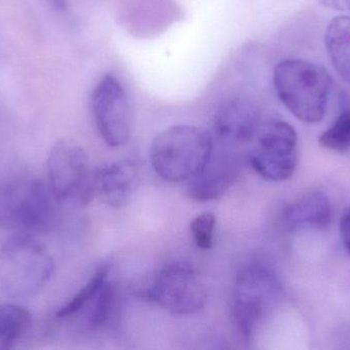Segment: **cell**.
Returning <instances> with one entry per match:
<instances>
[{
  "label": "cell",
  "instance_id": "1",
  "mask_svg": "<svg viewBox=\"0 0 350 350\" xmlns=\"http://www.w3.org/2000/svg\"><path fill=\"white\" fill-rule=\"evenodd\" d=\"M273 86L282 104L302 123L322 121L332 94L333 78L320 64L286 59L273 70Z\"/></svg>",
  "mask_w": 350,
  "mask_h": 350
},
{
  "label": "cell",
  "instance_id": "2",
  "mask_svg": "<svg viewBox=\"0 0 350 350\" xmlns=\"http://www.w3.org/2000/svg\"><path fill=\"white\" fill-rule=\"evenodd\" d=\"M213 151L207 131L196 125H178L156 136L150 158L155 172L168 182L189 180L205 166Z\"/></svg>",
  "mask_w": 350,
  "mask_h": 350
},
{
  "label": "cell",
  "instance_id": "3",
  "mask_svg": "<svg viewBox=\"0 0 350 350\" xmlns=\"http://www.w3.org/2000/svg\"><path fill=\"white\" fill-rule=\"evenodd\" d=\"M53 271L55 262L47 249L27 234L10 238L0 248V291L10 297L38 293Z\"/></svg>",
  "mask_w": 350,
  "mask_h": 350
},
{
  "label": "cell",
  "instance_id": "4",
  "mask_svg": "<svg viewBox=\"0 0 350 350\" xmlns=\"http://www.w3.org/2000/svg\"><path fill=\"white\" fill-rule=\"evenodd\" d=\"M55 199L49 186L36 180H0V227L47 232L57 221Z\"/></svg>",
  "mask_w": 350,
  "mask_h": 350
},
{
  "label": "cell",
  "instance_id": "5",
  "mask_svg": "<svg viewBox=\"0 0 350 350\" xmlns=\"http://www.w3.org/2000/svg\"><path fill=\"white\" fill-rule=\"evenodd\" d=\"M143 294L177 316L200 312L208 300L207 288L199 271L187 262L172 263L162 269Z\"/></svg>",
  "mask_w": 350,
  "mask_h": 350
},
{
  "label": "cell",
  "instance_id": "6",
  "mask_svg": "<svg viewBox=\"0 0 350 350\" xmlns=\"http://www.w3.org/2000/svg\"><path fill=\"white\" fill-rule=\"evenodd\" d=\"M251 164L265 180L281 182L291 178L298 162V137L295 129L283 121L261 123Z\"/></svg>",
  "mask_w": 350,
  "mask_h": 350
},
{
  "label": "cell",
  "instance_id": "7",
  "mask_svg": "<svg viewBox=\"0 0 350 350\" xmlns=\"http://www.w3.org/2000/svg\"><path fill=\"white\" fill-rule=\"evenodd\" d=\"M90 109L98 133L111 147L129 141L133 109L122 82L112 73L105 74L92 90Z\"/></svg>",
  "mask_w": 350,
  "mask_h": 350
},
{
  "label": "cell",
  "instance_id": "8",
  "mask_svg": "<svg viewBox=\"0 0 350 350\" xmlns=\"http://www.w3.org/2000/svg\"><path fill=\"white\" fill-rule=\"evenodd\" d=\"M277 290V279L269 267L250 264L241 269L234 283L232 312L243 338L254 334Z\"/></svg>",
  "mask_w": 350,
  "mask_h": 350
},
{
  "label": "cell",
  "instance_id": "9",
  "mask_svg": "<svg viewBox=\"0 0 350 350\" xmlns=\"http://www.w3.org/2000/svg\"><path fill=\"white\" fill-rule=\"evenodd\" d=\"M49 188L57 201L79 197L81 201L92 199L90 162L85 150L71 141L57 142L47 158Z\"/></svg>",
  "mask_w": 350,
  "mask_h": 350
},
{
  "label": "cell",
  "instance_id": "10",
  "mask_svg": "<svg viewBox=\"0 0 350 350\" xmlns=\"http://www.w3.org/2000/svg\"><path fill=\"white\" fill-rule=\"evenodd\" d=\"M261 123L258 107L247 99L238 98L218 110L214 129L224 143L246 144L255 140Z\"/></svg>",
  "mask_w": 350,
  "mask_h": 350
},
{
  "label": "cell",
  "instance_id": "11",
  "mask_svg": "<svg viewBox=\"0 0 350 350\" xmlns=\"http://www.w3.org/2000/svg\"><path fill=\"white\" fill-rule=\"evenodd\" d=\"M139 181V168L133 160H119L103 166L92 176V197L98 195L115 208L126 205Z\"/></svg>",
  "mask_w": 350,
  "mask_h": 350
},
{
  "label": "cell",
  "instance_id": "12",
  "mask_svg": "<svg viewBox=\"0 0 350 350\" xmlns=\"http://www.w3.org/2000/svg\"><path fill=\"white\" fill-rule=\"evenodd\" d=\"M234 164L228 156H214L212 151L204 168L189 179V197L195 201H210L224 197L234 178Z\"/></svg>",
  "mask_w": 350,
  "mask_h": 350
},
{
  "label": "cell",
  "instance_id": "13",
  "mask_svg": "<svg viewBox=\"0 0 350 350\" xmlns=\"http://www.w3.org/2000/svg\"><path fill=\"white\" fill-rule=\"evenodd\" d=\"M332 208L328 197L321 192H312L300 197L286 207L283 221L289 230L304 228L324 229L330 225Z\"/></svg>",
  "mask_w": 350,
  "mask_h": 350
},
{
  "label": "cell",
  "instance_id": "14",
  "mask_svg": "<svg viewBox=\"0 0 350 350\" xmlns=\"http://www.w3.org/2000/svg\"><path fill=\"white\" fill-rule=\"evenodd\" d=\"M325 47L338 75L350 84V16H334L325 32Z\"/></svg>",
  "mask_w": 350,
  "mask_h": 350
},
{
  "label": "cell",
  "instance_id": "15",
  "mask_svg": "<svg viewBox=\"0 0 350 350\" xmlns=\"http://www.w3.org/2000/svg\"><path fill=\"white\" fill-rule=\"evenodd\" d=\"M31 316L22 306L0 305V347H8L18 340L28 329Z\"/></svg>",
  "mask_w": 350,
  "mask_h": 350
},
{
  "label": "cell",
  "instance_id": "16",
  "mask_svg": "<svg viewBox=\"0 0 350 350\" xmlns=\"http://www.w3.org/2000/svg\"><path fill=\"white\" fill-rule=\"evenodd\" d=\"M109 271L110 267L108 265L100 267L88 284L67 304L59 308L57 312V318L61 320L77 318L84 308L90 303V300L94 297L105 281L109 279Z\"/></svg>",
  "mask_w": 350,
  "mask_h": 350
},
{
  "label": "cell",
  "instance_id": "17",
  "mask_svg": "<svg viewBox=\"0 0 350 350\" xmlns=\"http://www.w3.org/2000/svg\"><path fill=\"white\" fill-rule=\"evenodd\" d=\"M319 143L331 151H350V108L341 111L334 123L319 137Z\"/></svg>",
  "mask_w": 350,
  "mask_h": 350
},
{
  "label": "cell",
  "instance_id": "18",
  "mask_svg": "<svg viewBox=\"0 0 350 350\" xmlns=\"http://www.w3.org/2000/svg\"><path fill=\"white\" fill-rule=\"evenodd\" d=\"M216 218L214 214L206 213L197 216L191 224L193 240L200 249L209 250L213 244V232Z\"/></svg>",
  "mask_w": 350,
  "mask_h": 350
},
{
  "label": "cell",
  "instance_id": "19",
  "mask_svg": "<svg viewBox=\"0 0 350 350\" xmlns=\"http://www.w3.org/2000/svg\"><path fill=\"white\" fill-rule=\"evenodd\" d=\"M340 234L343 245L350 255V208L345 210L340 219Z\"/></svg>",
  "mask_w": 350,
  "mask_h": 350
},
{
  "label": "cell",
  "instance_id": "20",
  "mask_svg": "<svg viewBox=\"0 0 350 350\" xmlns=\"http://www.w3.org/2000/svg\"><path fill=\"white\" fill-rule=\"evenodd\" d=\"M320 4L329 10L337 12H350V0H318Z\"/></svg>",
  "mask_w": 350,
  "mask_h": 350
},
{
  "label": "cell",
  "instance_id": "21",
  "mask_svg": "<svg viewBox=\"0 0 350 350\" xmlns=\"http://www.w3.org/2000/svg\"><path fill=\"white\" fill-rule=\"evenodd\" d=\"M53 8L57 10H65L67 8V0H47Z\"/></svg>",
  "mask_w": 350,
  "mask_h": 350
}]
</instances>
